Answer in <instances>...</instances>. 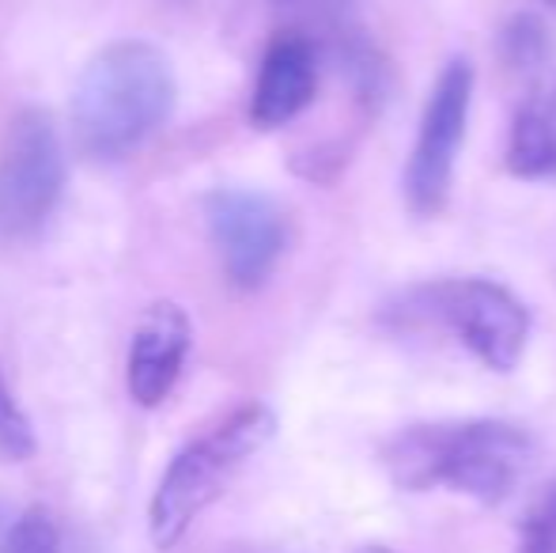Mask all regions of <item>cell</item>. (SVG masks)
<instances>
[{"label":"cell","instance_id":"13","mask_svg":"<svg viewBox=\"0 0 556 553\" xmlns=\"http://www.w3.org/2000/svg\"><path fill=\"white\" fill-rule=\"evenodd\" d=\"M500 46H504L507 65L515 68L542 65L545 53H549V30L542 27L538 15H515L504 27V35H500Z\"/></svg>","mask_w":556,"mask_h":553},{"label":"cell","instance_id":"14","mask_svg":"<svg viewBox=\"0 0 556 553\" xmlns=\"http://www.w3.org/2000/svg\"><path fill=\"white\" fill-rule=\"evenodd\" d=\"M515 553H556V481L527 508Z\"/></svg>","mask_w":556,"mask_h":553},{"label":"cell","instance_id":"11","mask_svg":"<svg viewBox=\"0 0 556 553\" xmlns=\"http://www.w3.org/2000/svg\"><path fill=\"white\" fill-rule=\"evenodd\" d=\"M38 451V436L30 417L15 402L12 387H8L4 372H0V466H20L30 463Z\"/></svg>","mask_w":556,"mask_h":553},{"label":"cell","instance_id":"2","mask_svg":"<svg viewBox=\"0 0 556 553\" xmlns=\"http://www.w3.org/2000/svg\"><path fill=\"white\" fill-rule=\"evenodd\" d=\"M178 99L170 61L144 38H122L84 65L73 88V137L99 163L125 160L163 129Z\"/></svg>","mask_w":556,"mask_h":553},{"label":"cell","instance_id":"9","mask_svg":"<svg viewBox=\"0 0 556 553\" xmlns=\"http://www.w3.org/2000/svg\"><path fill=\"white\" fill-rule=\"evenodd\" d=\"M318 50L303 35H280L265 50L257 68L254 96H250V122L257 129H280L295 122L318 96Z\"/></svg>","mask_w":556,"mask_h":553},{"label":"cell","instance_id":"7","mask_svg":"<svg viewBox=\"0 0 556 553\" xmlns=\"http://www.w3.org/2000/svg\"><path fill=\"white\" fill-rule=\"evenodd\" d=\"M205 228L220 254L224 277L239 292L262 288L288 247V224L277 201L247 186H220L208 193Z\"/></svg>","mask_w":556,"mask_h":553},{"label":"cell","instance_id":"12","mask_svg":"<svg viewBox=\"0 0 556 553\" xmlns=\"http://www.w3.org/2000/svg\"><path fill=\"white\" fill-rule=\"evenodd\" d=\"M0 553H61V531L46 508H27L0 535Z\"/></svg>","mask_w":556,"mask_h":553},{"label":"cell","instance_id":"10","mask_svg":"<svg viewBox=\"0 0 556 553\" xmlns=\"http://www.w3.org/2000/svg\"><path fill=\"white\" fill-rule=\"evenodd\" d=\"M507 171L527 183H556V76L538 84L515 114Z\"/></svg>","mask_w":556,"mask_h":553},{"label":"cell","instance_id":"8","mask_svg":"<svg viewBox=\"0 0 556 553\" xmlns=\"http://www.w3.org/2000/svg\"><path fill=\"white\" fill-rule=\"evenodd\" d=\"M193 349V323L182 303L160 300L137 318L125 356V387L137 406H163Z\"/></svg>","mask_w":556,"mask_h":553},{"label":"cell","instance_id":"15","mask_svg":"<svg viewBox=\"0 0 556 553\" xmlns=\"http://www.w3.org/2000/svg\"><path fill=\"white\" fill-rule=\"evenodd\" d=\"M277 4H288V8H295V4H318V0H277Z\"/></svg>","mask_w":556,"mask_h":553},{"label":"cell","instance_id":"3","mask_svg":"<svg viewBox=\"0 0 556 553\" xmlns=\"http://www.w3.org/2000/svg\"><path fill=\"white\" fill-rule=\"evenodd\" d=\"M277 436V414L265 402H242L193 436L167 463L148 504V535L155 550H175L190 527L227 493L231 478Z\"/></svg>","mask_w":556,"mask_h":553},{"label":"cell","instance_id":"16","mask_svg":"<svg viewBox=\"0 0 556 553\" xmlns=\"http://www.w3.org/2000/svg\"><path fill=\"white\" fill-rule=\"evenodd\" d=\"M359 553H394V550H387V546H364Z\"/></svg>","mask_w":556,"mask_h":553},{"label":"cell","instance_id":"6","mask_svg":"<svg viewBox=\"0 0 556 553\" xmlns=\"http://www.w3.org/2000/svg\"><path fill=\"white\" fill-rule=\"evenodd\" d=\"M473 65L466 58H454L428 91L417 140L405 163V201L417 216H440L451 198L454 163L466 140L469 106H473Z\"/></svg>","mask_w":556,"mask_h":553},{"label":"cell","instance_id":"17","mask_svg":"<svg viewBox=\"0 0 556 553\" xmlns=\"http://www.w3.org/2000/svg\"><path fill=\"white\" fill-rule=\"evenodd\" d=\"M545 4H549V8H553V12H556V0H545Z\"/></svg>","mask_w":556,"mask_h":553},{"label":"cell","instance_id":"5","mask_svg":"<svg viewBox=\"0 0 556 553\" xmlns=\"http://www.w3.org/2000/svg\"><path fill=\"white\" fill-rule=\"evenodd\" d=\"M68 186L61 134L46 111H20L0 140V247L30 243Z\"/></svg>","mask_w":556,"mask_h":553},{"label":"cell","instance_id":"1","mask_svg":"<svg viewBox=\"0 0 556 553\" xmlns=\"http://www.w3.org/2000/svg\"><path fill=\"white\" fill-rule=\"evenodd\" d=\"M534 455L538 443L522 425L469 417L402 428L382 448V466L405 493L446 489L477 504H500L519 489Z\"/></svg>","mask_w":556,"mask_h":553},{"label":"cell","instance_id":"4","mask_svg":"<svg viewBox=\"0 0 556 553\" xmlns=\"http://www.w3.org/2000/svg\"><path fill=\"white\" fill-rule=\"evenodd\" d=\"M402 323L443 326L489 372H515L530 341V311L507 285L489 277H446L402 296Z\"/></svg>","mask_w":556,"mask_h":553}]
</instances>
